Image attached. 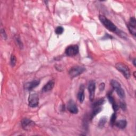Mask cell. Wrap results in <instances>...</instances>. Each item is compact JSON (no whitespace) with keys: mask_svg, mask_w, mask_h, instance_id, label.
<instances>
[{"mask_svg":"<svg viewBox=\"0 0 136 136\" xmlns=\"http://www.w3.org/2000/svg\"><path fill=\"white\" fill-rule=\"evenodd\" d=\"M99 19L100 22L109 31L113 32H116V33H118L119 32V30H118L116 26L112 21L106 18L105 16L102 15H99Z\"/></svg>","mask_w":136,"mask_h":136,"instance_id":"1","label":"cell"},{"mask_svg":"<svg viewBox=\"0 0 136 136\" xmlns=\"http://www.w3.org/2000/svg\"><path fill=\"white\" fill-rule=\"evenodd\" d=\"M28 105L30 107H36L39 105V97L35 93H31L28 97Z\"/></svg>","mask_w":136,"mask_h":136,"instance_id":"4","label":"cell"},{"mask_svg":"<svg viewBox=\"0 0 136 136\" xmlns=\"http://www.w3.org/2000/svg\"><path fill=\"white\" fill-rule=\"evenodd\" d=\"M95 109H94L93 111L92 112V114H91V116H90V118L91 120H92V119L97 114H98L99 113H100L101 110H102V108L101 107H94Z\"/></svg>","mask_w":136,"mask_h":136,"instance_id":"15","label":"cell"},{"mask_svg":"<svg viewBox=\"0 0 136 136\" xmlns=\"http://www.w3.org/2000/svg\"><path fill=\"white\" fill-rule=\"evenodd\" d=\"M107 121V118L106 117L104 116V117H102L99 121L98 123V127L99 128H103L104 126V125L105 124V123H106Z\"/></svg>","mask_w":136,"mask_h":136,"instance_id":"16","label":"cell"},{"mask_svg":"<svg viewBox=\"0 0 136 136\" xmlns=\"http://www.w3.org/2000/svg\"><path fill=\"white\" fill-rule=\"evenodd\" d=\"M16 57L14 55H11V59H10V63H11V65L12 67H14L15 64H16Z\"/></svg>","mask_w":136,"mask_h":136,"instance_id":"20","label":"cell"},{"mask_svg":"<svg viewBox=\"0 0 136 136\" xmlns=\"http://www.w3.org/2000/svg\"><path fill=\"white\" fill-rule=\"evenodd\" d=\"M21 126L25 130H29L35 126V123L28 118H23L21 121Z\"/></svg>","mask_w":136,"mask_h":136,"instance_id":"8","label":"cell"},{"mask_svg":"<svg viewBox=\"0 0 136 136\" xmlns=\"http://www.w3.org/2000/svg\"><path fill=\"white\" fill-rule=\"evenodd\" d=\"M85 70L86 69L83 66H75L71 68L69 71V74L72 78H73L82 74Z\"/></svg>","mask_w":136,"mask_h":136,"instance_id":"5","label":"cell"},{"mask_svg":"<svg viewBox=\"0 0 136 136\" xmlns=\"http://www.w3.org/2000/svg\"><path fill=\"white\" fill-rule=\"evenodd\" d=\"M88 89L89 93V98L90 101H93L95 97V93L96 90V83L94 81H91L89 83Z\"/></svg>","mask_w":136,"mask_h":136,"instance_id":"9","label":"cell"},{"mask_svg":"<svg viewBox=\"0 0 136 136\" xmlns=\"http://www.w3.org/2000/svg\"><path fill=\"white\" fill-rule=\"evenodd\" d=\"M78 99L79 100L80 103H83V101H84V88L83 86H81L80 87V89L77 95Z\"/></svg>","mask_w":136,"mask_h":136,"instance_id":"13","label":"cell"},{"mask_svg":"<svg viewBox=\"0 0 136 136\" xmlns=\"http://www.w3.org/2000/svg\"><path fill=\"white\" fill-rule=\"evenodd\" d=\"M63 31H64V29L61 26H59L56 27L55 30V32L57 35H61V34L63 32Z\"/></svg>","mask_w":136,"mask_h":136,"instance_id":"21","label":"cell"},{"mask_svg":"<svg viewBox=\"0 0 136 136\" xmlns=\"http://www.w3.org/2000/svg\"><path fill=\"white\" fill-rule=\"evenodd\" d=\"M115 126L117 128L121 129H123L126 127L127 123L126 120H119L117 122H115Z\"/></svg>","mask_w":136,"mask_h":136,"instance_id":"14","label":"cell"},{"mask_svg":"<svg viewBox=\"0 0 136 136\" xmlns=\"http://www.w3.org/2000/svg\"><path fill=\"white\" fill-rule=\"evenodd\" d=\"M14 38H15V42L16 43V44H17V45H18V46H19V47L20 48H21V49H22L23 47H24V45H23V43H22V41H21L20 38L19 37V36H15Z\"/></svg>","mask_w":136,"mask_h":136,"instance_id":"18","label":"cell"},{"mask_svg":"<svg viewBox=\"0 0 136 136\" xmlns=\"http://www.w3.org/2000/svg\"><path fill=\"white\" fill-rule=\"evenodd\" d=\"M116 69L120 71L127 79H129L131 77V72L129 67L123 63H117L115 65Z\"/></svg>","mask_w":136,"mask_h":136,"instance_id":"2","label":"cell"},{"mask_svg":"<svg viewBox=\"0 0 136 136\" xmlns=\"http://www.w3.org/2000/svg\"><path fill=\"white\" fill-rule=\"evenodd\" d=\"M1 36L3 38V39H6L7 38V34H6V32H5V30L3 29H1Z\"/></svg>","mask_w":136,"mask_h":136,"instance_id":"23","label":"cell"},{"mask_svg":"<svg viewBox=\"0 0 136 136\" xmlns=\"http://www.w3.org/2000/svg\"><path fill=\"white\" fill-rule=\"evenodd\" d=\"M65 54L69 56H74L79 53V46L77 45H70L68 46L65 51Z\"/></svg>","mask_w":136,"mask_h":136,"instance_id":"6","label":"cell"},{"mask_svg":"<svg viewBox=\"0 0 136 136\" xmlns=\"http://www.w3.org/2000/svg\"><path fill=\"white\" fill-rule=\"evenodd\" d=\"M40 83V80H33L31 82H29L26 83L25 84V88L26 90H28L29 91L32 90L33 88H36L37 87Z\"/></svg>","mask_w":136,"mask_h":136,"instance_id":"11","label":"cell"},{"mask_svg":"<svg viewBox=\"0 0 136 136\" xmlns=\"http://www.w3.org/2000/svg\"><path fill=\"white\" fill-rule=\"evenodd\" d=\"M127 27L131 35H132L134 37H135V35H136V20L134 17H131V18L130 19L129 23L127 25Z\"/></svg>","mask_w":136,"mask_h":136,"instance_id":"7","label":"cell"},{"mask_svg":"<svg viewBox=\"0 0 136 136\" xmlns=\"http://www.w3.org/2000/svg\"><path fill=\"white\" fill-rule=\"evenodd\" d=\"M105 99L104 98H101L99 100H98L97 101H95V103L93 104V107H98L101 105H103L105 103Z\"/></svg>","mask_w":136,"mask_h":136,"instance_id":"17","label":"cell"},{"mask_svg":"<svg viewBox=\"0 0 136 136\" xmlns=\"http://www.w3.org/2000/svg\"><path fill=\"white\" fill-rule=\"evenodd\" d=\"M116 113H114L112 114V115L111 117V120H110L111 124L112 126H113L114 124H115V122H116Z\"/></svg>","mask_w":136,"mask_h":136,"instance_id":"22","label":"cell"},{"mask_svg":"<svg viewBox=\"0 0 136 136\" xmlns=\"http://www.w3.org/2000/svg\"><path fill=\"white\" fill-rule=\"evenodd\" d=\"M107 98H108V99H109V100L110 101V103L111 104H112V106L115 105V104H116L115 103V101L114 100V98L113 97V96H112V94L111 93H109L107 94Z\"/></svg>","mask_w":136,"mask_h":136,"instance_id":"19","label":"cell"},{"mask_svg":"<svg viewBox=\"0 0 136 136\" xmlns=\"http://www.w3.org/2000/svg\"><path fill=\"white\" fill-rule=\"evenodd\" d=\"M104 88H105V84L104 83H101L99 84V90L100 91H103L104 89Z\"/></svg>","mask_w":136,"mask_h":136,"instance_id":"25","label":"cell"},{"mask_svg":"<svg viewBox=\"0 0 136 136\" xmlns=\"http://www.w3.org/2000/svg\"><path fill=\"white\" fill-rule=\"evenodd\" d=\"M133 64H134V65L135 66V59H133Z\"/></svg>","mask_w":136,"mask_h":136,"instance_id":"26","label":"cell"},{"mask_svg":"<svg viewBox=\"0 0 136 136\" xmlns=\"http://www.w3.org/2000/svg\"><path fill=\"white\" fill-rule=\"evenodd\" d=\"M111 84L119 97L121 98H125L126 94L124 90L121 87V84L120 83L115 80H112L111 81Z\"/></svg>","mask_w":136,"mask_h":136,"instance_id":"3","label":"cell"},{"mask_svg":"<svg viewBox=\"0 0 136 136\" xmlns=\"http://www.w3.org/2000/svg\"><path fill=\"white\" fill-rule=\"evenodd\" d=\"M54 84L55 83L53 80H49L42 88V91L44 92H47L52 90L54 87Z\"/></svg>","mask_w":136,"mask_h":136,"instance_id":"12","label":"cell"},{"mask_svg":"<svg viewBox=\"0 0 136 136\" xmlns=\"http://www.w3.org/2000/svg\"><path fill=\"white\" fill-rule=\"evenodd\" d=\"M120 108L123 110V111H126V109H127V105H126V104L125 103H124V102H121V103H120Z\"/></svg>","mask_w":136,"mask_h":136,"instance_id":"24","label":"cell"},{"mask_svg":"<svg viewBox=\"0 0 136 136\" xmlns=\"http://www.w3.org/2000/svg\"><path fill=\"white\" fill-rule=\"evenodd\" d=\"M67 109L71 113L77 114L78 113V109L76 103L72 100H70L67 103Z\"/></svg>","mask_w":136,"mask_h":136,"instance_id":"10","label":"cell"}]
</instances>
